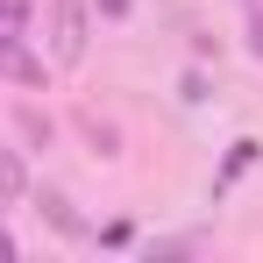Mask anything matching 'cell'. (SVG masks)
Masks as SVG:
<instances>
[{
	"instance_id": "1",
	"label": "cell",
	"mask_w": 263,
	"mask_h": 263,
	"mask_svg": "<svg viewBox=\"0 0 263 263\" xmlns=\"http://www.w3.org/2000/svg\"><path fill=\"white\" fill-rule=\"evenodd\" d=\"M50 50H57V64L86 57V0H50Z\"/></svg>"
},
{
	"instance_id": "2",
	"label": "cell",
	"mask_w": 263,
	"mask_h": 263,
	"mask_svg": "<svg viewBox=\"0 0 263 263\" xmlns=\"http://www.w3.org/2000/svg\"><path fill=\"white\" fill-rule=\"evenodd\" d=\"M0 79H14V86H43V57H29L14 29H0Z\"/></svg>"
},
{
	"instance_id": "3",
	"label": "cell",
	"mask_w": 263,
	"mask_h": 263,
	"mask_svg": "<svg viewBox=\"0 0 263 263\" xmlns=\"http://www.w3.org/2000/svg\"><path fill=\"white\" fill-rule=\"evenodd\" d=\"M43 214L57 220V228H64V235H86V220L71 214V206H64V199H57V192H43Z\"/></svg>"
},
{
	"instance_id": "4",
	"label": "cell",
	"mask_w": 263,
	"mask_h": 263,
	"mask_svg": "<svg viewBox=\"0 0 263 263\" xmlns=\"http://www.w3.org/2000/svg\"><path fill=\"white\" fill-rule=\"evenodd\" d=\"M0 29H14V36H29V0H0Z\"/></svg>"
},
{
	"instance_id": "5",
	"label": "cell",
	"mask_w": 263,
	"mask_h": 263,
	"mask_svg": "<svg viewBox=\"0 0 263 263\" xmlns=\"http://www.w3.org/2000/svg\"><path fill=\"white\" fill-rule=\"evenodd\" d=\"M14 192H22V164L0 149V199H14Z\"/></svg>"
},
{
	"instance_id": "6",
	"label": "cell",
	"mask_w": 263,
	"mask_h": 263,
	"mask_svg": "<svg viewBox=\"0 0 263 263\" xmlns=\"http://www.w3.org/2000/svg\"><path fill=\"white\" fill-rule=\"evenodd\" d=\"M249 50L263 57V0H249Z\"/></svg>"
},
{
	"instance_id": "7",
	"label": "cell",
	"mask_w": 263,
	"mask_h": 263,
	"mask_svg": "<svg viewBox=\"0 0 263 263\" xmlns=\"http://www.w3.org/2000/svg\"><path fill=\"white\" fill-rule=\"evenodd\" d=\"M128 7H135V0H100V14H114V22H121Z\"/></svg>"
},
{
	"instance_id": "8",
	"label": "cell",
	"mask_w": 263,
	"mask_h": 263,
	"mask_svg": "<svg viewBox=\"0 0 263 263\" xmlns=\"http://www.w3.org/2000/svg\"><path fill=\"white\" fill-rule=\"evenodd\" d=\"M0 256H14V242H7V235H0Z\"/></svg>"
}]
</instances>
